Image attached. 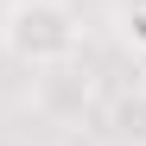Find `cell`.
I'll list each match as a JSON object with an SVG mask.
<instances>
[{"label": "cell", "instance_id": "277c9868", "mask_svg": "<svg viewBox=\"0 0 146 146\" xmlns=\"http://www.w3.org/2000/svg\"><path fill=\"white\" fill-rule=\"evenodd\" d=\"M38 146H70V140H38Z\"/></svg>", "mask_w": 146, "mask_h": 146}, {"label": "cell", "instance_id": "7a4b0ae2", "mask_svg": "<svg viewBox=\"0 0 146 146\" xmlns=\"http://www.w3.org/2000/svg\"><path fill=\"white\" fill-rule=\"evenodd\" d=\"M108 140L114 146H146V83L121 89L108 102Z\"/></svg>", "mask_w": 146, "mask_h": 146}, {"label": "cell", "instance_id": "3957f363", "mask_svg": "<svg viewBox=\"0 0 146 146\" xmlns=\"http://www.w3.org/2000/svg\"><path fill=\"white\" fill-rule=\"evenodd\" d=\"M114 38L133 57H146V0H114Z\"/></svg>", "mask_w": 146, "mask_h": 146}, {"label": "cell", "instance_id": "6da1fadb", "mask_svg": "<svg viewBox=\"0 0 146 146\" xmlns=\"http://www.w3.org/2000/svg\"><path fill=\"white\" fill-rule=\"evenodd\" d=\"M0 51L26 70H70L83 57V13L70 0H7Z\"/></svg>", "mask_w": 146, "mask_h": 146}]
</instances>
